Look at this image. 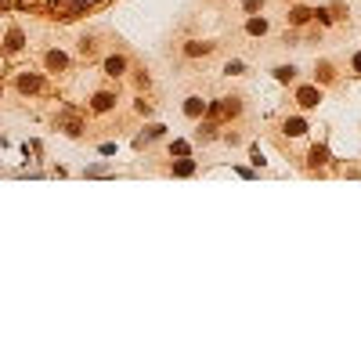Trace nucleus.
Instances as JSON below:
<instances>
[{
    "label": "nucleus",
    "instance_id": "obj_4",
    "mask_svg": "<svg viewBox=\"0 0 361 361\" xmlns=\"http://www.w3.org/2000/svg\"><path fill=\"white\" fill-rule=\"evenodd\" d=\"M286 130H289V134H303V119H293V123H289Z\"/></svg>",
    "mask_w": 361,
    "mask_h": 361
},
{
    "label": "nucleus",
    "instance_id": "obj_5",
    "mask_svg": "<svg viewBox=\"0 0 361 361\" xmlns=\"http://www.w3.org/2000/svg\"><path fill=\"white\" fill-rule=\"evenodd\" d=\"M311 163H325V148H314L311 152Z\"/></svg>",
    "mask_w": 361,
    "mask_h": 361
},
{
    "label": "nucleus",
    "instance_id": "obj_1",
    "mask_svg": "<svg viewBox=\"0 0 361 361\" xmlns=\"http://www.w3.org/2000/svg\"><path fill=\"white\" fill-rule=\"evenodd\" d=\"M300 105H307V108L318 105V91H314V87H303V91H300Z\"/></svg>",
    "mask_w": 361,
    "mask_h": 361
},
{
    "label": "nucleus",
    "instance_id": "obj_3",
    "mask_svg": "<svg viewBox=\"0 0 361 361\" xmlns=\"http://www.w3.org/2000/svg\"><path fill=\"white\" fill-rule=\"evenodd\" d=\"M264 29H267L264 18H253V22H249V33H264Z\"/></svg>",
    "mask_w": 361,
    "mask_h": 361
},
{
    "label": "nucleus",
    "instance_id": "obj_6",
    "mask_svg": "<svg viewBox=\"0 0 361 361\" xmlns=\"http://www.w3.org/2000/svg\"><path fill=\"white\" fill-rule=\"evenodd\" d=\"M354 69H357V72H361V54H357V58H354Z\"/></svg>",
    "mask_w": 361,
    "mask_h": 361
},
{
    "label": "nucleus",
    "instance_id": "obj_2",
    "mask_svg": "<svg viewBox=\"0 0 361 361\" xmlns=\"http://www.w3.org/2000/svg\"><path fill=\"white\" fill-rule=\"evenodd\" d=\"M199 112H203V101L191 98V101H188V116H199Z\"/></svg>",
    "mask_w": 361,
    "mask_h": 361
}]
</instances>
